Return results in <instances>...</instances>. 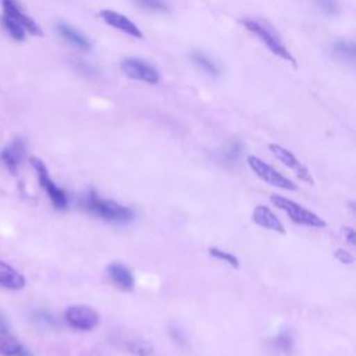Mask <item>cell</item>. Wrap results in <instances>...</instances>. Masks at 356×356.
Returning a JSON list of instances; mask_svg holds the SVG:
<instances>
[{
    "instance_id": "cell-1",
    "label": "cell",
    "mask_w": 356,
    "mask_h": 356,
    "mask_svg": "<svg viewBox=\"0 0 356 356\" xmlns=\"http://www.w3.org/2000/svg\"><path fill=\"white\" fill-rule=\"evenodd\" d=\"M81 204L88 213H90L107 222L127 224L134 220L132 209H129L128 206H124L113 199L100 197L95 189H89L86 193H83V196L81 199Z\"/></svg>"
},
{
    "instance_id": "cell-2",
    "label": "cell",
    "mask_w": 356,
    "mask_h": 356,
    "mask_svg": "<svg viewBox=\"0 0 356 356\" xmlns=\"http://www.w3.org/2000/svg\"><path fill=\"white\" fill-rule=\"evenodd\" d=\"M250 33H253L254 36H257L260 39V42L277 57L291 63L293 67H296V60L293 58V56L291 54V51L286 49L285 43L282 42V39L280 38V35L268 25L264 24L260 19L256 18H243L239 21Z\"/></svg>"
},
{
    "instance_id": "cell-3",
    "label": "cell",
    "mask_w": 356,
    "mask_h": 356,
    "mask_svg": "<svg viewBox=\"0 0 356 356\" xmlns=\"http://www.w3.org/2000/svg\"><path fill=\"white\" fill-rule=\"evenodd\" d=\"M271 203L282 210L295 224L305 225V227H312V228H324L327 227V222L316 213L312 210L303 207L302 204L296 203L295 200H291L285 196L281 195H271L270 197Z\"/></svg>"
},
{
    "instance_id": "cell-4",
    "label": "cell",
    "mask_w": 356,
    "mask_h": 356,
    "mask_svg": "<svg viewBox=\"0 0 356 356\" xmlns=\"http://www.w3.org/2000/svg\"><path fill=\"white\" fill-rule=\"evenodd\" d=\"M29 163L33 167V170L36 171L39 184L46 191V193H47L49 199L51 200L54 209L65 210L68 207V195L63 188L56 185V182L50 178L47 167L43 163V160H40L39 157H31Z\"/></svg>"
},
{
    "instance_id": "cell-5",
    "label": "cell",
    "mask_w": 356,
    "mask_h": 356,
    "mask_svg": "<svg viewBox=\"0 0 356 356\" xmlns=\"http://www.w3.org/2000/svg\"><path fill=\"white\" fill-rule=\"evenodd\" d=\"M246 163L249 165V168L266 184L284 189V191H296L298 186L296 184H293L289 178H286L285 175H282L281 172H278L273 165H270L268 163H266L264 160H261L257 156H248Z\"/></svg>"
},
{
    "instance_id": "cell-6",
    "label": "cell",
    "mask_w": 356,
    "mask_h": 356,
    "mask_svg": "<svg viewBox=\"0 0 356 356\" xmlns=\"http://www.w3.org/2000/svg\"><path fill=\"white\" fill-rule=\"evenodd\" d=\"M121 71L134 81L145 82L149 85H156L160 81L159 71L147 61L136 58V57H128L121 61Z\"/></svg>"
},
{
    "instance_id": "cell-7",
    "label": "cell",
    "mask_w": 356,
    "mask_h": 356,
    "mask_svg": "<svg viewBox=\"0 0 356 356\" xmlns=\"http://www.w3.org/2000/svg\"><path fill=\"white\" fill-rule=\"evenodd\" d=\"M67 324L79 331H90L99 324V313L86 305H71L64 312Z\"/></svg>"
},
{
    "instance_id": "cell-8",
    "label": "cell",
    "mask_w": 356,
    "mask_h": 356,
    "mask_svg": "<svg viewBox=\"0 0 356 356\" xmlns=\"http://www.w3.org/2000/svg\"><path fill=\"white\" fill-rule=\"evenodd\" d=\"M268 150L273 153V156L275 159H278L285 167L293 170V172L305 182L307 184H313V178H312V174L309 171V168L299 161V159L291 152L288 150L286 147L278 145V143H270L268 145Z\"/></svg>"
},
{
    "instance_id": "cell-9",
    "label": "cell",
    "mask_w": 356,
    "mask_h": 356,
    "mask_svg": "<svg viewBox=\"0 0 356 356\" xmlns=\"http://www.w3.org/2000/svg\"><path fill=\"white\" fill-rule=\"evenodd\" d=\"M99 17L110 26L129 35V36H134V38H138V39H142L143 38V33L142 31L138 28V25L131 21L128 17L114 11V10H102L99 13Z\"/></svg>"
},
{
    "instance_id": "cell-10",
    "label": "cell",
    "mask_w": 356,
    "mask_h": 356,
    "mask_svg": "<svg viewBox=\"0 0 356 356\" xmlns=\"http://www.w3.org/2000/svg\"><path fill=\"white\" fill-rule=\"evenodd\" d=\"M25 142L21 138L14 139L11 143H8L1 152H0V159L3 161V164L6 165V168L15 175L18 171V167L21 164V161L25 157Z\"/></svg>"
},
{
    "instance_id": "cell-11",
    "label": "cell",
    "mask_w": 356,
    "mask_h": 356,
    "mask_svg": "<svg viewBox=\"0 0 356 356\" xmlns=\"http://www.w3.org/2000/svg\"><path fill=\"white\" fill-rule=\"evenodd\" d=\"M106 273L117 288H120L122 291L134 289L135 277L127 264H124L121 261L108 263L106 267Z\"/></svg>"
},
{
    "instance_id": "cell-12",
    "label": "cell",
    "mask_w": 356,
    "mask_h": 356,
    "mask_svg": "<svg viewBox=\"0 0 356 356\" xmlns=\"http://www.w3.org/2000/svg\"><path fill=\"white\" fill-rule=\"evenodd\" d=\"M1 4H3L4 14L8 15L10 18H13L14 21H17L26 32L36 35V36L42 35L40 26L21 10L19 4L15 0H1Z\"/></svg>"
},
{
    "instance_id": "cell-13",
    "label": "cell",
    "mask_w": 356,
    "mask_h": 356,
    "mask_svg": "<svg viewBox=\"0 0 356 356\" xmlns=\"http://www.w3.org/2000/svg\"><path fill=\"white\" fill-rule=\"evenodd\" d=\"M252 221L264 229H270V231H274L278 234L286 232L282 221L275 216V213L270 207H267L264 204H259L253 209Z\"/></svg>"
},
{
    "instance_id": "cell-14",
    "label": "cell",
    "mask_w": 356,
    "mask_h": 356,
    "mask_svg": "<svg viewBox=\"0 0 356 356\" xmlns=\"http://www.w3.org/2000/svg\"><path fill=\"white\" fill-rule=\"evenodd\" d=\"M26 285V278L17 268L0 260V286L10 291H21Z\"/></svg>"
},
{
    "instance_id": "cell-15",
    "label": "cell",
    "mask_w": 356,
    "mask_h": 356,
    "mask_svg": "<svg viewBox=\"0 0 356 356\" xmlns=\"http://www.w3.org/2000/svg\"><path fill=\"white\" fill-rule=\"evenodd\" d=\"M1 356H32L31 352L10 332L8 327H0Z\"/></svg>"
},
{
    "instance_id": "cell-16",
    "label": "cell",
    "mask_w": 356,
    "mask_h": 356,
    "mask_svg": "<svg viewBox=\"0 0 356 356\" xmlns=\"http://www.w3.org/2000/svg\"><path fill=\"white\" fill-rule=\"evenodd\" d=\"M56 29L60 33V36L64 40H67L70 44H72L74 47H76L79 50H83V51H89L92 49L90 40L83 33L76 31L74 26H71L65 22H58L56 25Z\"/></svg>"
},
{
    "instance_id": "cell-17",
    "label": "cell",
    "mask_w": 356,
    "mask_h": 356,
    "mask_svg": "<svg viewBox=\"0 0 356 356\" xmlns=\"http://www.w3.org/2000/svg\"><path fill=\"white\" fill-rule=\"evenodd\" d=\"M330 53L334 58L342 63H353L356 58V47L352 40H337L330 46Z\"/></svg>"
},
{
    "instance_id": "cell-18",
    "label": "cell",
    "mask_w": 356,
    "mask_h": 356,
    "mask_svg": "<svg viewBox=\"0 0 356 356\" xmlns=\"http://www.w3.org/2000/svg\"><path fill=\"white\" fill-rule=\"evenodd\" d=\"M191 60H192V63H193L197 68H200V70H202L203 72H206L207 75H210V76H213V78L220 76V74H221L220 67H218L217 63H216L213 58H210L206 53L199 51V50H195V51L191 53Z\"/></svg>"
},
{
    "instance_id": "cell-19",
    "label": "cell",
    "mask_w": 356,
    "mask_h": 356,
    "mask_svg": "<svg viewBox=\"0 0 356 356\" xmlns=\"http://www.w3.org/2000/svg\"><path fill=\"white\" fill-rule=\"evenodd\" d=\"M242 154V143L239 140H229L221 150H220V159L224 164H235Z\"/></svg>"
},
{
    "instance_id": "cell-20",
    "label": "cell",
    "mask_w": 356,
    "mask_h": 356,
    "mask_svg": "<svg viewBox=\"0 0 356 356\" xmlns=\"http://www.w3.org/2000/svg\"><path fill=\"white\" fill-rule=\"evenodd\" d=\"M127 349L136 356H150L153 353V345L143 338H134L127 341Z\"/></svg>"
},
{
    "instance_id": "cell-21",
    "label": "cell",
    "mask_w": 356,
    "mask_h": 356,
    "mask_svg": "<svg viewBox=\"0 0 356 356\" xmlns=\"http://www.w3.org/2000/svg\"><path fill=\"white\" fill-rule=\"evenodd\" d=\"M273 346L275 350L289 355L293 350V337L291 331H282L273 339Z\"/></svg>"
},
{
    "instance_id": "cell-22",
    "label": "cell",
    "mask_w": 356,
    "mask_h": 356,
    "mask_svg": "<svg viewBox=\"0 0 356 356\" xmlns=\"http://www.w3.org/2000/svg\"><path fill=\"white\" fill-rule=\"evenodd\" d=\"M209 254L211 257H214L216 260H220V261L228 264L232 268H239V259L235 254H232V253H229L224 249H220L217 246H210L209 248Z\"/></svg>"
},
{
    "instance_id": "cell-23",
    "label": "cell",
    "mask_w": 356,
    "mask_h": 356,
    "mask_svg": "<svg viewBox=\"0 0 356 356\" xmlns=\"http://www.w3.org/2000/svg\"><path fill=\"white\" fill-rule=\"evenodd\" d=\"M1 22L4 25V28L7 29V32L10 33V36L15 40H25V36H26V31L17 22L14 21L13 18H10L8 15H3L1 17Z\"/></svg>"
},
{
    "instance_id": "cell-24",
    "label": "cell",
    "mask_w": 356,
    "mask_h": 356,
    "mask_svg": "<svg viewBox=\"0 0 356 356\" xmlns=\"http://www.w3.org/2000/svg\"><path fill=\"white\" fill-rule=\"evenodd\" d=\"M320 13L327 17H335L339 13L338 0H313Z\"/></svg>"
},
{
    "instance_id": "cell-25",
    "label": "cell",
    "mask_w": 356,
    "mask_h": 356,
    "mask_svg": "<svg viewBox=\"0 0 356 356\" xmlns=\"http://www.w3.org/2000/svg\"><path fill=\"white\" fill-rule=\"evenodd\" d=\"M140 7L157 11V13H165L168 10L167 4L163 0H135Z\"/></svg>"
},
{
    "instance_id": "cell-26",
    "label": "cell",
    "mask_w": 356,
    "mask_h": 356,
    "mask_svg": "<svg viewBox=\"0 0 356 356\" xmlns=\"http://www.w3.org/2000/svg\"><path fill=\"white\" fill-rule=\"evenodd\" d=\"M32 318H33L36 323L43 324V325H47V327H53V325L57 324V321L54 320V317H53L50 313L44 312V310H36V312H33Z\"/></svg>"
},
{
    "instance_id": "cell-27",
    "label": "cell",
    "mask_w": 356,
    "mask_h": 356,
    "mask_svg": "<svg viewBox=\"0 0 356 356\" xmlns=\"http://www.w3.org/2000/svg\"><path fill=\"white\" fill-rule=\"evenodd\" d=\"M334 257L338 261H341L342 264H353V261H355L353 254L349 250H345V249H337L334 252Z\"/></svg>"
},
{
    "instance_id": "cell-28",
    "label": "cell",
    "mask_w": 356,
    "mask_h": 356,
    "mask_svg": "<svg viewBox=\"0 0 356 356\" xmlns=\"http://www.w3.org/2000/svg\"><path fill=\"white\" fill-rule=\"evenodd\" d=\"M343 236L346 239V242L350 245V246H355L356 243V234H355V229L352 227H345L343 228Z\"/></svg>"
}]
</instances>
